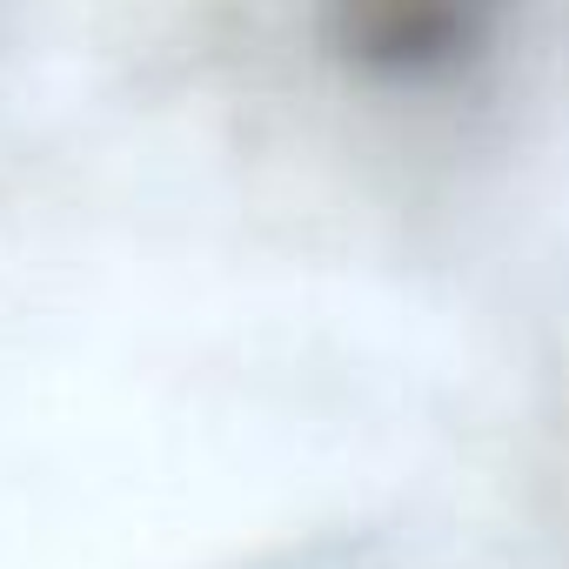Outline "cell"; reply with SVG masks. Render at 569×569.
Returning a JSON list of instances; mask_svg holds the SVG:
<instances>
[{
    "instance_id": "6da1fadb",
    "label": "cell",
    "mask_w": 569,
    "mask_h": 569,
    "mask_svg": "<svg viewBox=\"0 0 569 569\" xmlns=\"http://www.w3.org/2000/svg\"><path fill=\"white\" fill-rule=\"evenodd\" d=\"M502 0H322L329 48L376 81H429L462 68Z\"/></svg>"
}]
</instances>
